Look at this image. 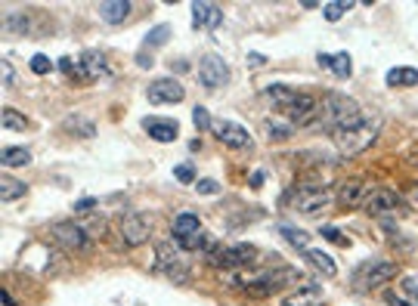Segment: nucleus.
Instances as JSON below:
<instances>
[{
    "label": "nucleus",
    "mask_w": 418,
    "mask_h": 306,
    "mask_svg": "<svg viewBox=\"0 0 418 306\" xmlns=\"http://www.w3.org/2000/svg\"><path fill=\"white\" fill-rule=\"evenodd\" d=\"M387 306H415V303H406V300L393 297V294H387Z\"/></svg>",
    "instance_id": "nucleus-45"
},
{
    "label": "nucleus",
    "mask_w": 418,
    "mask_h": 306,
    "mask_svg": "<svg viewBox=\"0 0 418 306\" xmlns=\"http://www.w3.org/2000/svg\"><path fill=\"white\" fill-rule=\"evenodd\" d=\"M25 192H28V186H25V183H19V180H13V176H3V180H0V201H3V204L22 198Z\"/></svg>",
    "instance_id": "nucleus-23"
},
{
    "label": "nucleus",
    "mask_w": 418,
    "mask_h": 306,
    "mask_svg": "<svg viewBox=\"0 0 418 306\" xmlns=\"http://www.w3.org/2000/svg\"><path fill=\"white\" fill-rule=\"evenodd\" d=\"M248 62L254 65V69H261V65L267 62V56H261V53H251V56H248Z\"/></svg>",
    "instance_id": "nucleus-43"
},
{
    "label": "nucleus",
    "mask_w": 418,
    "mask_h": 306,
    "mask_svg": "<svg viewBox=\"0 0 418 306\" xmlns=\"http://www.w3.org/2000/svg\"><path fill=\"white\" fill-rule=\"evenodd\" d=\"M403 291L409 294L412 300H418V279H415V275H406V279H403Z\"/></svg>",
    "instance_id": "nucleus-40"
},
{
    "label": "nucleus",
    "mask_w": 418,
    "mask_h": 306,
    "mask_svg": "<svg viewBox=\"0 0 418 306\" xmlns=\"http://www.w3.org/2000/svg\"><path fill=\"white\" fill-rule=\"evenodd\" d=\"M195 189H199L201 195H217V192H220V183H214V180H199V183H195Z\"/></svg>",
    "instance_id": "nucleus-39"
},
{
    "label": "nucleus",
    "mask_w": 418,
    "mask_h": 306,
    "mask_svg": "<svg viewBox=\"0 0 418 306\" xmlns=\"http://www.w3.org/2000/svg\"><path fill=\"white\" fill-rule=\"evenodd\" d=\"M59 71H63L65 78H72V81H78V84H87V75H84V69H81V59L63 56L59 59Z\"/></svg>",
    "instance_id": "nucleus-25"
},
{
    "label": "nucleus",
    "mask_w": 418,
    "mask_h": 306,
    "mask_svg": "<svg viewBox=\"0 0 418 306\" xmlns=\"http://www.w3.org/2000/svg\"><path fill=\"white\" fill-rule=\"evenodd\" d=\"M263 96H267V99L273 102L276 108H282V112H285V108L294 102L298 90H292L288 84H270V87H263Z\"/></svg>",
    "instance_id": "nucleus-20"
},
{
    "label": "nucleus",
    "mask_w": 418,
    "mask_h": 306,
    "mask_svg": "<svg viewBox=\"0 0 418 306\" xmlns=\"http://www.w3.org/2000/svg\"><path fill=\"white\" fill-rule=\"evenodd\" d=\"M0 124H3V130H28V118L19 115L16 108H3L0 112Z\"/></svg>",
    "instance_id": "nucleus-27"
},
{
    "label": "nucleus",
    "mask_w": 418,
    "mask_h": 306,
    "mask_svg": "<svg viewBox=\"0 0 418 306\" xmlns=\"http://www.w3.org/2000/svg\"><path fill=\"white\" fill-rule=\"evenodd\" d=\"M53 238H56V244L65 250H84L90 244V232L84 229L78 220H63V223H56L53 226Z\"/></svg>",
    "instance_id": "nucleus-8"
},
{
    "label": "nucleus",
    "mask_w": 418,
    "mask_h": 306,
    "mask_svg": "<svg viewBox=\"0 0 418 306\" xmlns=\"http://www.w3.org/2000/svg\"><path fill=\"white\" fill-rule=\"evenodd\" d=\"M304 257H307V263H310V266H316L319 272H322V275H329V279L338 272L335 260H331V257L325 254V250H313V248H307V250H304Z\"/></svg>",
    "instance_id": "nucleus-22"
},
{
    "label": "nucleus",
    "mask_w": 418,
    "mask_h": 306,
    "mask_svg": "<svg viewBox=\"0 0 418 306\" xmlns=\"http://www.w3.org/2000/svg\"><path fill=\"white\" fill-rule=\"evenodd\" d=\"M387 84L390 87H415L418 84V69H390L387 71Z\"/></svg>",
    "instance_id": "nucleus-24"
},
{
    "label": "nucleus",
    "mask_w": 418,
    "mask_h": 306,
    "mask_svg": "<svg viewBox=\"0 0 418 306\" xmlns=\"http://www.w3.org/2000/svg\"><path fill=\"white\" fill-rule=\"evenodd\" d=\"M133 3L131 0H102L100 7H96V13H100L102 22H109V25H121V22L131 16Z\"/></svg>",
    "instance_id": "nucleus-19"
},
{
    "label": "nucleus",
    "mask_w": 418,
    "mask_h": 306,
    "mask_svg": "<svg viewBox=\"0 0 418 306\" xmlns=\"http://www.w3.org/2000/svg\"><path fill=\"white\" fill-rule=\"evenodd\" d=\"M158 272H168L170 279L183 281L189 275V269L183 266L180 260V248H174V244H162L158 248Z\"/></svg>",
    "instance_id": "nucleus-14"
},
{
    "label": "nucleus",
    "mask_w": 418,
    "mask_h": 306,
    "mask_svg": "<svg viewBox=\"0 0 418 306\" xmlns=\"http://www.w3.org/2000/svg\"><path fill=\"white\" fill-rule=\"evenodd\" d=\"M0 69H3V87H13V81H16V71H13V65H10L7 59H3V62H0Z\"/></svg>",
    "instance_id": "nucleus-41"
},
{
    "label": "nucleus",
    "mask_w": 418,
    "mask_h": 306,
    "mask_svg": "<svg viewBox=\"0 0 418 306\" xmlns=\"http://www.w3.org/2000/svg\"><path fill=\"white\" fill-rule=\"evenodd\" d=\"M378 127H381L378 118H372V121H362V124H356V127H347V130H335L331 139H335L341 155H360V152H366L368 145L378 139Z\"/></svg>",
    "instance_id": "nucleus-3"
},
{
    "label": "nucleus",
    "mask_w": 418,
    "mask_h": 306,
    "mask_svg": "<svg viewBox=\"0 0 418 306\" xmlns=\"http://www.w3.org/2000/svg\"><path fill=\"white\" fill-rule=\"evenodd\" d=\"M65 130H75V137H94L96 127L87 118H69L65 121Z\"/></svg>",
    "instance_id": "nucleus-30"
},
{
    "label": "nucleus",
    "mask_w": 418,
    "mask_h": 306,
    "mask_svg": "<svg viewBox=\"0 0 418 306\" xmlns=\"http://www.w3.org/2000/svg\"><path fill=\"white\" fill-rule=\"evenodd\" d=\"M415 198H418V195H415Z\"/></svg>",
    "instance_id": "nucleus-49"
},
{
    "label": "nucleus",
    "mask_w": 418,
    "mask_h": 306,
    "mask_svg": "<svg viewBox=\"0 0 418 306\" xmlns=\"http://www.w3.org/2000/svg\"><path fill=\"white\" fill-rule=\"evenodd\" d=\"M168 38H170V28L168 25H155L149 32V38H146V47H162Z\"/></svg>",
    "instance_id": "nucleus-34"
},
{
    "label": "nucleus",
    "mask_w": 418,
    "mask_h": 306,
    "mask_svg": "<svg viewBox=\"0 0 418 306\" xmlns=\"http://www.w3.org/2000/svg\"><path fill=\"white\" fill-rule=\"evenodd\" d=\"M292 281H300V272L294 266H279V269H270V272H261L254 275V279H248L242 285L245 294H251V297H270V294H276L279 287L292 285Z\"/></svg>",
    "instance_id": "nucleus-4"
},
{
    "label": "nucleus",
    "mask_w": 418,
    "mask_h": 306,
    "mask_svg": "<svg viewBox=\"0 0 418 306\" xmlns=\"http://www.w3.org/2000/svg\"><path fill=\"white\" fill-rule=\"evenodd\" d=\"M267 137L270 139H288V137H292V124H282V121H267Z\"/></svg>",
    "instance_id": "nucleus-32"
},
{
    "label": "nucleus",
    "mask_w": 418,
    "mask_h": 306,
    "mask_svg": "<svg viewBox=\"0 0 418 306\" xmlns=\"http://www.w3.org/2000/svg\"><path fill=\"white\" fill-rule=\"evenodd\" d=\"M211 130H214V137L223 145H230V149H248L251 145V133L245 130L242 124H236V121H214Z\"/></svg>",
    "instance_id": "nucleus-12"
},
{
    "label": "nucleus",
    "mask_w": 418,
    "mask_h": 306,
    "mask_svg": "<svg viewBox=\"0 0 418 306\" xmlns=\"http://www.w3.org/2000/svg\"><path fill=\"white\" fill-rule=\"evenodd\" d=\"M288 198H292V207L298 213H316L329 204V192L325 189H310V186H298Z\"/></svg>",
    "instance_id": "nucleus-11"
},
{
    "label": "nucleus",
    "mask_w": 418,
    "mask_h": 306,
    "mask_svg": "<svg viewBox=\"0 0 418 306\" xmlns=\"http://www.w3.org/2000/svg\"><path fill=\"white\" fill-rule=\"evenodd\" d=\"M174 176H177L180 183H195V167H192V164H177Z\"/></svg>",
    "instance_id": "nucleus-38"
},
{
    "label": "nucleus",
    "mask_w": 418,
    "mask_h": 306,
    "mask_svg": "<svg viewBox=\"0 0 418 306\" xmlns=\"http://www.w3.org/2000/svg\"><path fill=\"white\" fill-rule=\"evenodd\" d=\"M403 204V198H399L393 189H372V192L366 195V201H362V207H366L368 213H393L397 207Z\"/></svg>",
    "instance_id": "nucleus-13"
},
{
    "label": "nucleus",
    "mask_w": 418,
    "mask_h": 306,
    "mask_svg": "<svg viewBox=\"0 0 418 306\" xmlns=\"http://www.w3.org/2000/svg\"><path fill=\"white\" fill-rule=\"evenodd\" d=\"M205 257H208V266L214 269H245V266H254L261 250L254 244H214Z\"/></svg>",
    "instance_id": "nucleus-2"
},
{
    "label": "nucleus",
    "mask_w": 418,
    "mask_h": 306,
    "mask_svg": "<svg viewBox=\"0 0 418 306\" xmlns=\"http://www.w3.org/2000/svg\"><path fill=\"white\" fill-rule=\"evenodd\" d=\"M331 71H335L338 78H350V56H347V53L331 56Z\"/></svg>",
    "instance_id": "nucleus-33"
},
{
    "label": "nucleus",
    "mask_w": 418,
    "mask_h": 306,
    "mask_svg": "<svg viewBox=\"0 0 418 306\" xmlns=\"http://www.w3.org/2000/svg\"><path fill=\"white\" fill-rule=\"evenodd\" d=\"M137 65H140V69H152V59L146 56V53H140V56H137Z\"/></svg>",
    "instance_id": "nucleus-46"
},
{
    "label": "nucleus",
    "mask_w": 418,
    "mask_h": 306,
    "mask_svg": "<svg viewBox=\"0 0 418 306\" xmlns=\"http://www.w3.org/2000/svg\"><path fill=\"white\" fill-rule=\"evenodd\" d=\"M285 115L292 127H313L322 118V106H319V99L313 93H298L292 106L285 108Z\"/></svg>",
    "instance_id": "nucleus-6"
},
{
    "label": "nucleus",
    "mask_w": 418,
    "mask_h": 306,
    "mask_svg": "<svg viewBox=\"0 0 418 306\" xmlns=\"http://www.w3.org/2000/svg\"><path fill=\"white\" fill-rule=\"evenodd\" d=\"M32 71H34V75H50L53 62L44 56V53H38V56H32Z\"/></svg>",
    "instance_id": "nucleus-37"
},
{
    "label": "nucleus",
    "mask_w": 418,
    "mask_h": 306,
    "mask_svg": "<svg viewBox=\"0 0 418 306\" xmlns=\"http://www.w3.org/2000/svg\"><path fill=\"white\" fill-rule=\"evenodd\" d=\"M397 272H399V266L393 260H368L356 269L353 281L360 291H375V287H381L384 281H390Z\"/></svg>",
    "instance_id": "nucleus-5"
},
{
    "label": "nucleus",
    "mask_w": 418,
    "mask_h": 306,
    "mask_svg": "<svg viewBox=\"0 0 418 306\" xmlns=\"http://www.w3.org/2000/svg\"><path fill=\"white\" fill-rule=\"evenodd\" d=\"M282 235H285V242H292L294 248H300V250H307V244H310V235L307 232H300V229H292V226H282Z\"/></svg>",
    "instance_id": "nucleus-31"
},
{
    "label": "nucleus",
    "mask_w": 418,
    "mask_h": 306,
    "mask_svg": "<svg viewBox=\"0 0 418 306\" xmlns=\"http://www.w3.org/2000/svg\"><path fill=\"white\" fill-rule=\"evenodd\" d=\"M0 297H3V306H16V303H13V297H10V291H3Z\"/></svg>",
    "instance_id": "nucleus-48"
},
{
    "label": "nucleus",
    "mask_w": 418,
    "mask_h": 306,
    "mask_svg": "<svg viewBox=\"0 0 418 306\" xmlns=\"http://www.w3.org/2000/svg\"><path fill=\"white\" fill-rule=\"evenodd\" d=\"M94 207H96V198H81V201L75 204V213H90Z\"/></svg>",
    "instance_id": "nucleus-42"
},
{
    "label": "nucleus",
    "mask_w": 418,
    "mask_h": 306,
    "mask_svg": "<svg viewBox=\"0 0 418 306\" xmlns=\"http://www.w3.org/2000/svg\"><path fill=\"white\" fill-rule=\"evenodd\" d=\"M81 69H84V75H87V84H90V81H100V78L109 75L106 59H102L100 53H94V50H87V53L81 56Z\"/></svg>",
    "instance_id": "nucleus-21"
},
{
    "label": "nucleus",
    "mask_w": 418,
    "mask_h": 306,
    "mask_svg": "<svg viewBox=\"0 0 418 306\" xmlns=\"http://www.w3.org/2000/svg\"><path fill=\"white\" fill-rule=\"evenodd\" d=\"M146 96H149L152 106H170V102H180L183 96H186V90H183V84L174 81V78H158V81L149 84Z\"/></svg>",
    "instance_id": "nucleus-10"
},
{
    "label": "nucleus",
    "mask_w": 418,
    "mask_h": 306,
    "mask_svg": "<svg viewBox=\"0 0 418 306\" xmlns=\"http://www.w3.org/2000/svg\"><path fill=\"white\" fill-rule=\"evenodd\" d=\"M32 161V152L28 149H3V167H25V164Z\"/></svg>",
    "instance_id": "nucleus-28"
},
{
    "label": "nucleus",
    "mask_w": 418,
    "mask_h": 306,
    "mask_svg": "<svg viewBox=\"0 0 418 306\" xmlns=\"http://www.w3.org/2000/svg\"><path fill=\"white\" fill-rule=\"evenodd\" d=\"M322 121H325V127H331V133L362 124L360 102L344 96V93H329L322 102Z\"/></svg>",
    "instance_id": "nucleus-1"
},
{
    "label": "nucleus",
    "mask_w": 418,
    "mask_h": 306,
    "mask_svg": "<svg viewBox=\"0 0 418 306\" xmlns=\"http://www.w3.org/2000/svg\"><path fill=\"white\" fill-rule=\"evenodd\" d=\"M319 235H322L325 242L341 244V248H347V244H350V238H347V235H341V229H335V226H322V229H319Z\"/></svg>",
    "instance_id": "nucleus-35"
},
{
    "label": "nucleus",
    "mask_w": 418,
    "mask_h": 306,
    "mask_svg": "<svg viewBox=\"0 0 418 306\" xmlns=\"http://www.w3.org/2000/svg\"><path fill=\"white\" fill-rule=\"evenodd\" d=\"M220 22H223V13H220L217 3H211V0H199V3H192V25L195 28H220Z\"/></svg>",
    "instance_id": "nucleus-18"
},
{
    "label": "nucleus",
    "mask_w": 418,
    "mask_h": 306,
    "mask_svg": "<svg viewBox=\"0 0 418 306\" xmlns=\"http://www.w3.org/2000/svg\"><path fill=\"white\" fill-rule=\"evenodd\" d=\"M118 232H121V242H124L127 248H140V244H146L152 235V220L140 211H131V213H124Z\"/></svg>",
    "instance_id": "nucleus-7"
},
{
    "label": "nucleus",
    "mask_w": 418,
    "mask_h": 306,
    "mask_svg": "<svg viewBox=\"0 0 418 306\" xmlns=\"http://www.w3.org/2000/svg\"><path fill=\"white\" fill-rule=\"evenodd\" d=\"M362 201H366V180H360V176L344 180L341 189H338V204H341V211H353Z\"/></svg>",
    "instance_id": "nucleus-15"
},
{
    "label": "nucleus",
    "mask_w": 418,
    "mask_h": 306,
    "mask_svg": "<svg viewBox=\"0 0 418 306\" xmlns=\"http://www.w3.org/2000/svg\"><path fill=\"white\" fill-rule=\"evenodd\" d=\"M319 65H322V69H331V56L329 53H319V59H316Z\"/></svg>",
    "instance_id": "nucleus-47"
},
{
    "label": "nucleus",
    "mask_w": 418,
    "mask_h": 306,
    "mask_svg": "<svg viewBox=\"0 0 418 306\" xmlns=\"http://www.w3.org/2000/svg\"><path fill=\"white\" fill-rule=\"evenodd\" d=\"M347 10H353V3H350V0H347V3H341V0H331V3H325V7H322V16L329 22H338L344 13H347Z\"/></svg>",
    "instance_id": "nucleus-29"
},
{
    "label": "nucleus",
    "mask_w": 418,
    "mask_h": 306,
    "mask_svg": "<svg viewBox=\"0 0 418 306\" xmlns=\"http://www.w3.org/2000/svg\"><path fill=\"white\" fill-rule=\"evenodd\" d=\"M199 81L205 84L208 90H217V87H223V84H230V65L223 62L220 56H205L199 62Z\"/></svg>",
    "instance_id": "nucleus-9"
},
{
    "label": "nucleus",
    "mask_w": 418,
    "mask_h": 306,
    "mask_svg": "<svg viewBox=\"0 0 418 306\" xmlns=\"http://www.w3.org/2000/svg\"><path fill=\"white\" fill-rule=\"evenodd\" d=\"M192 121H195V127H199L201 133L211 130V127H214V121H211V115H208V108H201V106L192 108Z\"/></svg>",
    "instance_id": "nucleus-36"
},
{
    "label": "nucleus",
    "mask_w": 418,
    "mask_h": 306,
    "mask_svg": "<svg viewBox=\"0 0 418 306\" xmlns=\"http://www.w3.org/2000/svg\"><path fill=\"white\" fill-rule=\"evenodd\" d=\"M143 130L149 133L155 143H174L177 133H180V124L170 118H155V115H149V118H143Z\"/></svg>",
    "instance_id": "nucleus-16"
},
{
    "label": "nucleus",
    "mask_w": 418,
    "mask_h": 306,
    "mask_svg": "<svg viewBox=\"0 0 418 306\" xmlns=\"http://www.w3.org/2000/svg\"><path fill=\"white\" fill-rule=\"evenodd\" d=\"M322 297H325V291H322L319 281H304L298 291L288 294V297L282 300V306H319Z\"/></svg>",
    "instance_id": "nucleus-17"
},
{
    "label": "nucleus",
    "mask_w": 418,
    "mask_h": 306,
    "mask_svg": "<svg viewBox=\"0 0 418 306\" xmlns=\"http://www.w3.org/2000/svg\"><path fill=\"white\" fill-rule=\"evenodd\" d=\"M201 229V223H199V217L195 213H180V217L174 220V238H183V235H189V232H199Z\"/></svg>",
    "instance_id": "nucleus-26"
},
{
    "label": "nucleus",
    "mask_w": 418,
    "mask_h": 306,
    "mask_svg": "<svg viewBox=\"0 0 418 306\" xmlns=\"http://www.w3.org/2000/svg\"><path fill=\"white\" fill-rule=\"evenodd\" d=\"M261 186H263V174L254 170V174H251V189H261Z\"/></svg>",
    "instance_id": "nucleus-44"
}]
</instances>
